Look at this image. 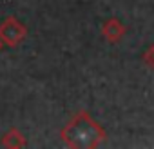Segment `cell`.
Segmentation results:
<instances>
[{"label":"cell","mask_w":154,"mask_h":149,"mask_svg":"<svg viewBox=\"0 0 154 149\" xmlns=\"http://www.w3.org/2000/svg\"><path fill=\"white\" fill-rule=\"evenodd\" d=\"M60 136L69 147H96L107 138V133L87 111H78L65 124Z\"/></svg>","instance_id":"obj_1"},{"label":"cell","mask_w":154,"mask_h":149,"mask_svg":"<svg viewBox=\"0 0 154 149\" xmlns=\"http://www.w3.org/2000/svg\"><path fill=\"white\" fill-rule=\"evenodd\" d=\"M26 36H27V27L17 17H8L2 20V24H0V38L4 40L6 46L15 47Z\"/></svg>","instance_id":"obj_2"},{"label":"cell","mask_w":154,"mask_h":149,"mask_svg":"<svg viewBox=\"0 0 154 149\" xmlns=\"http://www.w3.org/2000/svg\"><path fill=\"white\" fill-rule=\"evenodd\" d=\"M127 33V27L118 18H107L102 26V35L109 44H118Z\"/></svg>","instance_id":"obj_3"},{"label":"cell","mask_w":154,"mask_h":149,"mask_svg":"<svg viewBox=\"0 0 154 149\" xmlns=\"http://www.w3.org/2000/svg\"><path fill=\"white\" fill-rule=\"evenodd\" d=\"M0 145H2V147H11V149H20V147H26L27 145V140H26V136L20 131L9 129L2 136V140H0Z\"/></svg>","instance_id":"obj_4"},{"label":"cell","mask_w":154,"mask_h":149,"mask_svg":"<svg viewBox=\"0 0 154 149\" xmlns=\"http://www.w3.org/2000/svg\"><path fill=\"white\" fill-rule=\"evenodd\" d=\"M141 58H143V64H145L147 67L154 69V44H150L149 47H145V51H143Z\"/></svg>","instance_id":"obj_5"},{"label":"cell","mask_w":154,"mask_h":149,"mask_svg":"<svg viewBox=\"0 0 154 149\" xmlns=\"http://www.w3.org/2000/svg\"><path fill=\"white\" fill-rule=\"evenodd\" d=\"M4 46H6V44H4V40L0 38V51H2V47H4Z\"/></svg>","instance_id":"obj_6"}]
</instances>
